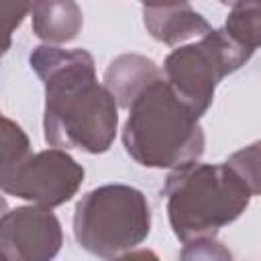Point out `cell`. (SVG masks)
I'll return each instance as SVG.
<instances>
[{
	"label": "cell",
	"mask_w": 261,
	"mask_h": 261,
	"mask_svg": "<svg viewBox=\"0 0 261 261\" xmlns=\"http://www.w3.org/2000/svg\"><path fill=\"white\" fill-rule=\"evenodd\" d=\"M31 67L45 84V139L59 149L104 153L118 126V102L96 80V65L84 49L41 45Z\"/></svg>",
	"instance_id": "1"
},
{
	"label": "cell",
	"mask_w": 261,
	"mask_h": 261,
	"mask_svg": "<svg viewBox=\"0 0 261 261\" xmlns=\"http://www.w3.org/2000/svg\"><path fill=\"white\" fill-rule=\"evenodd\" d=\"M163 192L169 224L184 245L212 239L245 212L253 196L228 163L212 165L198 159L175 167Z\"/></svg>",
	"instance_id": "2"
},
{
	"label": "cell",
	"mask_w": 261,
	"mask_h": 261,
	"mask_svg": "<svg viewBox=\"0 0 261 261\" xmlns=\"http://www.w3.org/2000/svg\"><path fill=\"white\" fill-rule=\"evenodd\" d=\"M128 112L122 141L137 163L175 169L204 153V133L198 116L165 77L143 90Z\"/></svg>",
	"instance_id": "3"
},
{
	"label": "cell",
	"mask_w": 261,
	"mask_h": 261,
	"mask_svg": "<svg viewBox=\"0 0 261 261\" xmlns=\"http://www.w3.org/2000/svg\"><path fill=\"white\" fill-rule=\"evenodd\" d=\"M151 230V208L133 186L106 184L82 196L73 212V234L88 253L112 259L141 245Z\"/></svg>",
	"instance_id": "4"
},
{
	"label": "cell",
	"mask_w": 261,
	"mask_h": 261,
	"mask_svg": "<svg viewBox=\"0 0 261 261\" xmlns=\"http://www.w3.org/2000/svg\"><path fill=\"white\" fill-rule=\"evenodd\" d=\"M253 51L234 41L226 29H210L198 43L179 47L165 57L163 73L173 92L200 118L212 98L218 82L237 71Z\"/></svg>",
	"instance_id": "5"
},
{
	"label": "cell",
	"mask_w": 261,
	"mask_h": 261,
	"mask_svg": "<svg viewBox=\"0 0 261 261\" xmlns=\"http://www.w3.org/2000/svg\"><path fill=\"white\" fill-rule=\"evenodd\" d=\"M84 181V167L63 149H47L29 155L12 171L0 175L4 194L55 208L69 202Z\"/></svg>",
	"instance_id": "6"
},
{
	"label": "cell",
	"mask_w": 261,
	"mask_h": 261,
	"mask_svg": "<svg viewBox=\"0 0 261 261\" xmlns=\"http://www.w3.org/2000/svg\"><path fill=\"white\" fill-rule=\"evenodd\" d=\"M63 243L61 224L51 208L24 206L2 216L0 251L10 261H49Z\"/></svg>",
	"instance_id": "7"
},
{
	"label": "cell",
	"mask_w": 261,
	"mask_h": 261,
	"mask_svg": "<svg viewBox=\"0 0 261 261\" xmlns=\"http://www.w3.org/2000/svg\"><path fill=\"white\" fill-rule=\"evenodd\" d=\"M143 18L151 37L165 45L204 37L210 31L208 20L188 2H143Z\"/></svg>",
	"instance_id": "8"
},
{
	"label": "cell",
	"mask_w": 261,
	"mask_h": 261,
	"mask_svg": "<svg viewBox=\"0 0 261 261\" xmlns=\"http://www.w3.org/2000/svg\"><path fill=\"white\" fill-rule=\"evenodd\" d=\"M161 77L159 67L145 55L124 53L110 61L104 73V86L110 90L118 106L130 108L143 90Z\"/></svg>",
	"instance_id": "9"
},
{
	"label": "cell",
	"mask_w": 261,
	"mask_h": 261,
	"mask_svg": "<svg viewBox=\"0 0 261 261\" xmlns=\"http://www.w3.org/2000/svg\"><path fill=\"white\" fill-rule=\"evenodd\" d=\"M33 33L47 45L69 43L82 31V10L75 0H35L31 8Z\"/></svg>",
	"instance_id": "10"
},
{
	"label": "cell",
	"mask_w": 261,
	"mask_h": 261,
	"mask_svg": "<svg viewBox=\"0 0 261 261\" xmlns=\"http://www.w3.org/2000/svg\"><path fill=\"white\" fill-rule=\"evenodd\" d=\"M224 29L249 51L261 47V0H245L234 4Z\"/></svg>",
	"instance_id": "11"
},
{
	"label": "cell",
	"mask_w": 261,
	"mask_h": 261,
	"mask_svg": "<svg viewBox=\"0 0 261 261\" xmlns=\"http://www.w3.org/2000/svg\"><path fill=\"white\" fill-rule=\"evenodd\" d=\"M31 155L29 137L24 130L12 122L8 116L2 118V163H0V175L12 171L16 165H20Z\"/></svg>",
	"instance_id": "12"
},
{
	"label": "cell",
	"mask_w": 261,
	"mask_h": 261,
	"mask_svg": "<svg viewBox=\"0 0 261 261\" xmlns=\"http://www.w3.org/2000/svg\"><path fill=\"white\" fill-rule=\"evenodd\" d=\"M226 163L239 173L253 196H261V141L232 153Z\"/></svg>",
	"instance_id": "13"
},
{
	"label": "cell",
	"mask_w": 261,
	"mask_h": 261,
	"mask_svg": "<svg viewBox=\"0 0 261 261\" xmlns=\"http://www.w3.org/2000/svg\"><path fill=\"white\" fill-rule=\"evenodd\" d=\"M33 4L35 0H2V18H4V35H6L4 51L10 47V37L14 29L20 27L22 18L33 8Z\"/></svg>",
	"instance_id": "14"
},
{
	"label": "cell",
	"mask_w": 261,
	"mask_h": 261,
	"mask_svg": "<svg viewBox=\"0 0 261 261\" xmlns=\"http://www.w3.org/2000/svg\"><path fill=\"white\" fill-rule=\"evenodd\" d=\"M143 2H190V0H143Z\"/></svg>",
	"instance_id": "15"
},
{
	"label": "cell",
	"mask_w": 261,
	"mask_h": 261,
	"mask_svg": "<svg viewBox=\"0 0 261 261\" xmlns=\"http://www.w3.org/2000/svg\"><path fill=\"white\" fill-rule=\"evenodd\" d=\"M222 2H224V4H232V6H234V4H239V2H245V0H222Z\"/></svg>",
	"instance_id": "16"
}]
</instances>
